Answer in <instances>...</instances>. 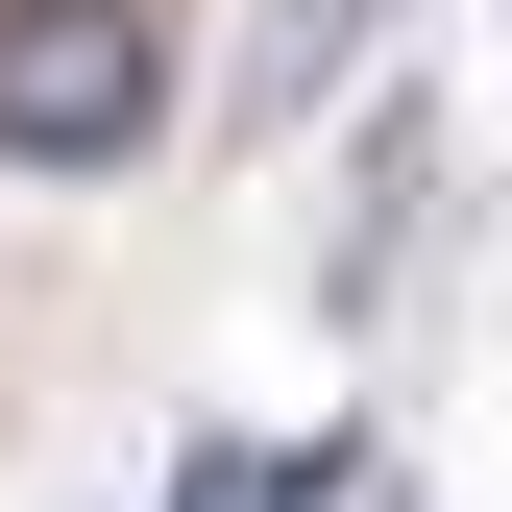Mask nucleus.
I'll return each mask as SVG.
<instances>
[{
	"instance_id": "nucleus-1",
	"label": "nucleus",
	"mask_w": 512,
	"mask_h": 512,
	"mask_svg": "<svg viewBox=\"0 0 512 512\" xmlns=\"http://www.w3.org/2000/svg\"><path fill=\"white\" fill-rule=\"evenodd\" d=\"M171 122V0H0V171H122Z\"/></svg>"
},
{
	"instance_id": "nucleus-3",
	"label": "nucleus",
	"mask_w": 512,
	"mask_h": 512,
	"mask_svg": "<svg viewBox=\"0 0 512 512\" xmlns=\"http://www.w3.org/2000/svg\"><path fill=\"white\" fill-rule=\"evenodd\" d=\"M171 512H317V464H244V439H220V464L171 488Z\"/></svg>"
},
{
	"instance_id": "nucleus-2",
	"label": "nucleus",
	"mask_w": 512,
	"mask_h": 512,
	"mask_svg": "<svg viewBox=\"0 0 512 512\" xmlns=\"http://www.w3.org/2000/svg\"><path fill=\"white\" fill-rule=\"evenodd\" d=\"M366 25H391V0H269V25H244V122H317L366 74Z\"/></svg>"
}]
</instances>
